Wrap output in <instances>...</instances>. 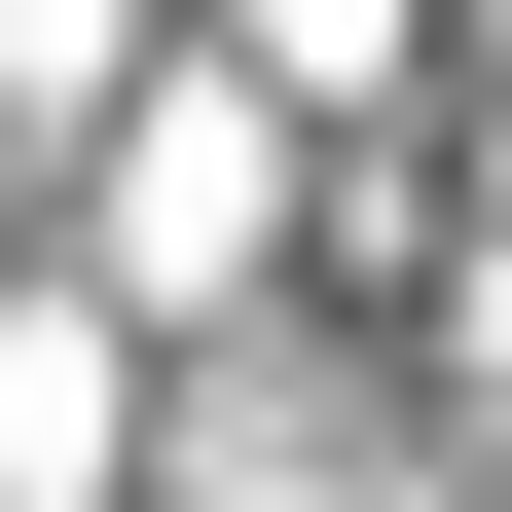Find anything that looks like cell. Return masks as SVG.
<instances>
[{"label":"cell","mask_w":512,"mask_h":512,"mask_svg":"<svg viewBox=\"0 0 512 512\" xmlns=\"http://www.w3.org/2000/svg\"><path fill=\"white\" fill-rule=\"evenodd\" d=\"M74 476H110V366H74V330H0V512H74Z\"/></svg>","instance_id":"7a4b0ae2"},{"label":"cell","mask_w":512,"mask_h":512,"mask_svg":"<svg viewBox=\"0 0 512 512\" xmlns=\"http://www.w3.org/2000/svg\"><path fill=\"white\" fill-rule=\"evenodd\" d=\"M110 256L220 293V256H256V110H147V147H110Z\"/></svg>","instance_id":"6da1fadb"}]
</instances>
